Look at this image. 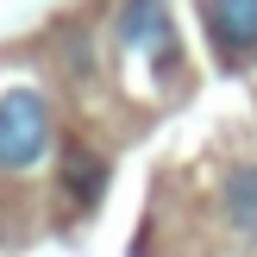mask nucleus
Instances as JSON below:
<instances>
[{
    "label": "nucleus",
    "mask_w": 257,
    "mask_h": 257,
    "mask_svg": "<svg viewBox=\"0 0 257 257\" xmlns=\"http://www.w3.org/2000/svg\"><path fill=\"white\" fill-rule=\"evenodd\" d=\"M220 213H226V226H232L238 238H257V163H238L232 176H226V188H220Z\"/></svg>",
    "instance_id": "4"
},
{
    "label": "nucleus",
    "mask_w": 257,
    "mask_h": 257,
    "mask_svg": "<svg viewBox=\"0 0 257 257\" xmlns=\"http://www.w3.org/2000/svg\"><path fill=\"white\" fill-rule=\"evenodd\" d=\"M50 151V100L38 88H7L0 94V170H38Z\"/></svg>",
    "instance_id": "1"
},
{
    "label": "nucleus",
    "mask_w": 257,
    "mask_h": 257,
    "mask_svg": "<svg viewBox=\"0 0 257 257\" xmlns=\"http://www.w3.org/2000/svg\"><path fill=\"white\" fill-rule=\"evenodd\" d=\"M119 44L132 50V57H151L170 69L176 63V19L163 0H125L119 7Z\"/></svg>",
    "instance_id": "2"
},
{
    "label": "nucleus",
    "mask_w": 257,
    "mask_h": 257,
    "mask_svg": "<svg viewBox=\"0 0 257 257\" xmlns=\"http://www.w3.org/2000/svg\"><path fill=\"white\" fill-rule=\"evenodd\" d=\"M201 25L226 63L257 57V0H201Z\"/></svg>",
    "instance_id": "3"
},
{
    "label": "nucleus",
    "mask_w": 257,
    "mask_h": 257,
    "mask_svg": "<svg viewBox=\"0 0 257 257\" xmlns=\"http://www.w3.org/2000/svg\"><path fill=\"white\" fill-rule=\"evenodd\" d=\"M100 182H107V163L100 157H88V151H69V157H63V188H69L75 207L100 201Z\"/></svg>",
    "instance_id": "5"
}]
</instances>
